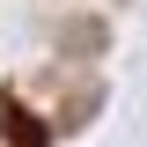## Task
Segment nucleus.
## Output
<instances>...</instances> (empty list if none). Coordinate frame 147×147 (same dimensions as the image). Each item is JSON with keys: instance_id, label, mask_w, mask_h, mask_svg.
Wrapping results in <instances>:
<instances>
[{"instance_id": "obj_1", "label": "nucleus", "mask_w": 147, "mask_h": 147, "mask_svg": "<svg viewBox=\"0 0 147 147\" xmlns=\"http://www.w3.org/2000/svg\"><path fill=\"white\" fill-rule=\"evenodd\" d=\"M0 125H7V140H15V147H44V125H37L22 103H0Z\"/></svg>"}]
</instances>
